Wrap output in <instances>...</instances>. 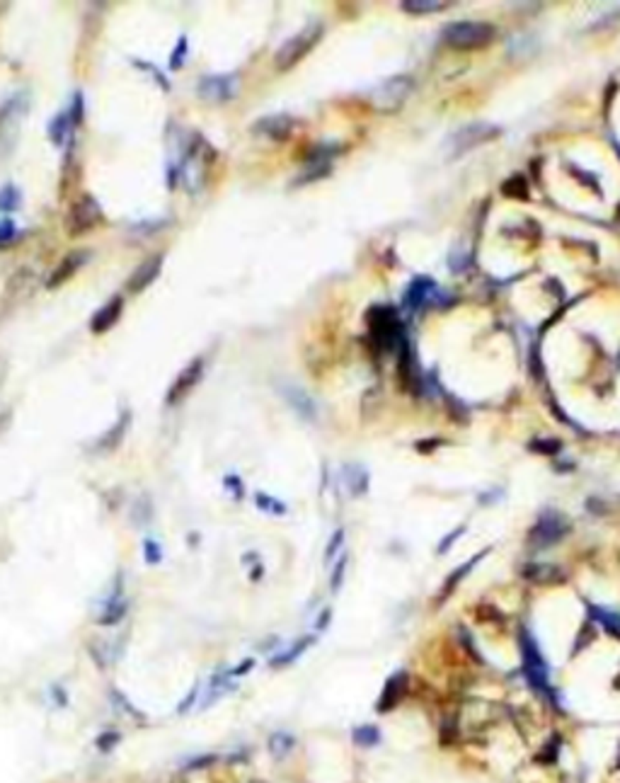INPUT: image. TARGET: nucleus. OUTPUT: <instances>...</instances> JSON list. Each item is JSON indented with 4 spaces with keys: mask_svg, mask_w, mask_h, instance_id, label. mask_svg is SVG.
<instances>
[{
    "mask_svg": "<svg viewBox=\"0 0 620 783\" xmlns=\"http://www.w3.org/2000/svg\"><path fill=\"white\" fill-rule=\"evenodd\" d=\"M122 313H124V296L122 294H117V296H112L105 306H102V308L95 311L93 320H90V330H93V335L110 332L112 327L119 323Z\"/></svg>",
    "mask_w": 620,
    "mask_h": 783,
    "instance_id": "dca6fc26",
    "label": "nucleus"
},
{
    "mask_svg": "<svg viewBox=\"0 0 620 783\" xmlns=\"http://www.w3.org/2000/svg\"><path fill=\"white\" fill-rule=\"evenodd\" d=\"M342 475H344V485L346 490H349L351 497H361L368 492V470L366 466H361V463H346V466L342 468Z\"/></svg>",
    "mask_w": 620,
    "mask_h": 783,
    "instance_id": "412c9836",
    "label": "nucleus"
},
{
    "mask_svg": "<svg viewBox=\"0 0 620 783\" xmlns=\"http://www.w3.org/2000/svg\"><path fill=\"white\" fill-rule=\"evenodd\" d=\"M112 701H115V706L119 708V713H124V716H131V718H136V720H144V716H141V713L136 711V708L131 706V703L124 699V696L119 694L117 689H112Z\"/></svg>",
    "mask_w": 620,
    "mask_h": 783,
    "instance_id": "79ce46f5",
    "label": "nucleus"
},
{
    "mask_svg": "<svg viewBox=\"0 0 620 783\" xmlns=\"http://www.w3.org/2000/svg\"><path fill=\"white\" fill-rule=\"evenodd\" d=\"M68 115H71V122H73V127H81V124H83V115H85V102H83V95L81 93H76V95H73V102H71V107H68Z\"/></svg>",
    "mask_w": 620,
    "mask_h": 783,
    "instance_id": "a19ab883",
    "label": "nucleus"
},
{
    "mask_svg": "<svg viewBox=\"0 0 620 783\" xmlns=\"http://www.w3.org/2000/svg\"><path fill=\"white\" fill-rule=\"evenodd\" d=\"M163 262H165L163 255H153V257L144 260V262H141V265L134 269V274L129 277L127 291H129V294H141V291H146V289L151 286V284L156 282L158 277H160V272H163Z\"/></svg>",
    "mask_w": 620,
    "mask_h": 783,
    "instance_id": "2eb2a0df",
    "label": "nucleus"
},
{
    "mask_svg": "<svg viewBox=\"0 0 620 783\" xmlns=\"http://www.w3.org/2000/svg\"><path fill=\"white\" fill-rule=\"evenodd\" d=\"M15 236H17V226H15V221H10V219H0V245H5V243H10Z\"/></svg>",
    "mask_w": 620,
    "mask_h": 783,
    "instance_id": "49530a36",
    "label": "nucleus"
},
{
    "mask_svg": "<svg viewBox=\"0 0 620 783\" xmlns=\"http://www.w3.org/2000/svg\"><path fill=\"white\" fill-rule=\"evenodd\" d=\"M502 195L509 199H528V185L523 180V175H514L502 185Z\"/></svg>",
    "mask_w": 620,
    "mask_h": 783,
    "instance_id": "473e14b6",
    "label": "nucleus"
},
{
    "mask_svg": "<svg viewBox=\"0 0 620 783\" xmlns=\"http://www.w3.org/2000/svg\"><path fill=\"white\" fill-rule=\"evenodd\" d=\"M223 487L233 492V497H235V500H242V495H245V485H242V480L238 478V475H226V478H223Z\"/></svg>",
    "mask_w": 620,
    "mask_h": 783,
    "instance_id": "a18cd8bd",
    "label": "nucleus"
},
{
    "mask_svg": "<svg viewBox=\"0 0 620 783\" xmlns=\"http://www.w3.org/2000/svg\"><path fill=\"white\" fill-rule=\"evenodd\" d=\"M528 449L538 451V453H545V456H555V453L560 451L562 446H560V441H557V439H533Z\"/></svg>",
    "mask_w": 620,
    "mask_h": 783,
    "instance_id": "58836bf2",
    "label": "nucleus"
},
{
    "mask_svg": "<svg viewBox=\"0 0 620 783\" xmlns=\"http://www.w3.org/2000/svg\"><path fill=\"white\" fill-rule=\"evenodd\" d=\"M204 371H206V359H204V356H194V359L175 376V381L170 383L168 393H165V402H168V405H177V402L185 400L204 378Z\"/></svg>",
    "mask_w": 620,
    "mask_h": 783,
    "instance_id": "1a4fd4ad",
    "label": "nucleus"
},
{
    "mask_svg": "<svg viewBox=\"0 0 620 783\" xmlns=\"http://www.w3.org/2000/svg\"><path fill=\"white\" fill-rule=\"evenodd\" d=\"M73 132H76V127H73L71 115H68V110H66V112H61L59 117H54V122L49 124V132H47V134H49L51 144L64 146V144H66V139H68V136H71Z\"/></svg>",
    "mask_w": 620,
    "mask_h": 783,
    "instance_id": "a878e982",
    "label": "nucleus"
},
{
    "mask_svg": "<svg viewBox=\"0 0 620 783\" xmlns=\"http://www.w3.org/2000/svg\"><path fill=\"white\" fill-rule=\"evenodd\" d=\"M255 504H257V509H262V512H269V514H286V504L279 502L276 497L267 495V492H257V495H255Z\"/></svg>",
    "mask_w": 620,
    "mask_h": 783,
    "instance_id": "f704fd0d",
    "label": "nucleus"
},
{
    "mask_svg": "<svg viewBox=\"0 0 620 783\" xmlns=\"http://www.w3.org/2000/svg\"><path fill=\"white\" fill-rule=\"evenodd\" d=\"M252 667H255V660H250L247 657L242 665H238L235 669H228V672H230V677H242V674H247V669H252Z\"/></svg>",
    "mask_w": 620,
    "mask_h": 783,
    "instance_id": "603ef678",
    "label": "nucleus"
},
{
    "mask_svg": "<svg viewBox=\"0 0 620 783\" xmlns=\"http://www.w3.org/2000/svg\"><path fill=\"white\" fill-rule=\"evenodd\" d=\"M124 587H122V577H117L115 580V592L107 597L105 606H102V614L98 616V623L100 626H115V623L122 621L124 616H127V609L129 604L124 601Z\"/></svg>",
    "mask_w": 620,
    "mask_h": 783,
    "instance_id": "6ab92c4d",
    "label": "nucleus"
},
{
    "mask_svg": "<svg viewBox=\"0 0 620 783\" xmlns=\"http://www.w3.org/2000/svg\"><path fill=\"white\" fill-rule=\"evenodd\" d=\"M187 51H189V39L182 34V37L177 39V44H175V49H172V56H170V71H180V68L185 66Z\"/></svg>",
    "mask_w": 620,
    "mask_h": 783,
    "instance_id": "c9c22d12",
    "label": "nucleus"
},
{
    "mask_svg": "<svg viewBox=\"0 0 620 783\" xmlns=\"http://www.w3.org/2000/svg\"><path fill=\"white\" fill-rule=\"evenodd\" d=\"M199 699V684H194V686H192V689H189V694H187V699H182L180 701V706H177V713H187V711H189V708L192 706H194V701Z\"/></svg>",
    "mask_w": 620,
    "mask_h": 783,
    "instance_id": "3c124183",
    "label": "nucleus"
},
{
    "mask_svg": "<svg viewBox=\"0 0 620 783\" xmlns=\"http://www.w3.org/2000/svg\"><path fill=\"white\" fill-rule=\"evenodd\" d=\"M322 34H325V27L322 25H308L305 30H300L298 34H293L288 42H283L281 47H279L276 56H274V68L281 73L291 71V68H296L300 64V61L305 59V56L310 54L312 49H315V44L322 39Z\"/></svg>",
    "mask_w": 620,
    "mask_h": 783,
    "instance_id": "7ed1b4c3",
    "label": "nucleus"
},
{
    "mask_svg": "<svg viewBox=\"0 0 620 783\" xmlns=\"http://www.w3.org/2000/svg\"><path fill=\"white\" fill-rule=\"evenodd\" d=\"M519 648H521V662H523V677H526L528 686L536 689L538 694H545V696H550V699H555V691H553V686H550L548 662H545L536 638H533L531 631H526V628L519 631Z\"/></svg>",
    "mask_w": 620,
    "mask_h": 783,
    "instance_id": "f257e3e1",
    "label": "nucleus"
},
{
    "mask_svg": "<svg viewBox=\"0 0 620 783\" xmlns=\"http://www.w3.org/2000/svg\"><path fill=\"white\" fill-rule=\"evenodd\" d=\"M259 577H264V567H262V565H257V567H255V570H252V580L257 582Z\"/></svg>",
    "mask_w": 620,
    "mask_h": 783,
    "instance_id": "5fc2aeb1",
    "label": "nucleus"
},
{
    "mask_svg": "<svg viewBox=\"0 0 620 783\" xmlns=\"http://www.w3.org/2000/svg\"><path fill=\"white\" fill-rule=\"evenodd\" d=\"M134 64L139 66V68H144V71H148V73H151V76H153V78H156V81H158V85H160V88L165 90V93H168V90H170V81H168V78L163 76L160 71H158L156 66H153V64H144V61H134Z\"/></svg>",
    "mask_w": 620,
    "mask_h": 783,
    "instance_id": "de8ad7c7",
    "label": "nucleus"
},
{
    "mask_svg": "<svg viewBox=\"0 0 620 783\" xmlns=\"http://www.w3.org/2000/svg\"><path fill=\"white\" fill-rule=\"evenodd\" d=\"M346 565H349V555L339 553V560H337V565H334V570H332V577H329V592H332V594H337L339 589H342Z\"/></svg>",
    "mask_w": 620,
    "mask_h": 783,
    "instance_id": "e433bc0d",
    "label": "nucleus"
},
{
    "mask_svg": "<svg viewBox=\"0 0 620 783\" xmlns=\"http://www.w3.org/2000/svg\"><path fill=\"white\" fill-rule=\"evenodd\" d=\"M129 424H131V412H129V410H124L122 415H119L117 422H115V427H112L110 432H105V434L100 436L98 449H100V451H112V449H117V446L122 444L124 436H127Z\"/></svg>",
    "mask_w": 620,
    "mask_h": 783,
    "instance_id": "4be33fe9",
    "label": "nucleus"
},
{
    "mask_svg": "<svg viewBox=\"0 0 620 783\" xmlns=\"http://www.w3.org/2000/svg\"><path fill=\"white\" fill-rule=\"evenodd\" d=\"M589 616L604 628L606 633H611L613 638H620V614L618 611H611L606 606H596L589 604Z\"/></svg>",
    "mask_w": 620,
    "mask_h": 783,
    "instance_id": "393cba45",
    "label": "nucleus"
},
{
    "mask_svg": "<svg viewBox=\"0 0 620 783\" xmlns=\"http://www.w3.org/2000/svg\"><path fill=\"white\" fill-rule=\"evenodd\" d=\"M102 219H105V214H102L100 202L95 199L93 195H83L81 199H76L71 204V209H68L66 231H68V236H73V238L83 236V233H88V231L98 228L102 224Z\"/></svg>",
    "mask_w": 620,
    "mask_h": 783,
    "instance_id": "423d86ee",
    "label": "nucleus"
},
{
    "mask_svg": "<svg viewBox=\"0 0 620 783\" xmlns=\"http://www.w3.org/2000/svg\"><path fill=\"white\" fill-rule=\"evenodd\" d=\"M368 327L373 332V340L383 349H400L402 342L407 340L400 320H397V313L388 306H375V308L368 311Z\"/></svg>",
    "mask_w": 620,
    "mask_h": 783,
    "instance_id": "39448f33",
    "label": "nucleus"
},
{
    "mask_svg": "<svg viewBox=\"0 0 620 783\" xmlns=\"http://www.w3.org/2000/svg\"><path fill=\"white\" fill-rule=\"evenodd\" d=\"M463 531H465V526H458L456 531H451V533H448V536L443 538V541L439 543V548H436V550H439V555H443V553H446V550H451V546H453V543L458 541V536H460V533H463Z\"/></svg>",
    "mask_w": 620,
    "mask_h": 783,
    "instance_id": "8fccbe9b",
    "label": "nucleus"
},
{
    "mask_svg": "<svg viewBox=\"0 0 620 783\" xmlns=\"http://www.w3.org/2000/svg\"><path fill=\"white\" fill-rule=\"evenodd\" d=\"M296 127H298V122H296L291 115H269V117L257 119V122L252 124V132L259 136H267V139H274V141H286L288 136L296 132Z\"/></svg>",
    "mask_w": 620,
    "mask_h": 783,
    "instance_id": "4468645a",
    "label": "nucleus"
},
{
    "mask_svg": "<svg viewBox=\"0 0 620 783\" xmlns=\"http://www.w3.org/2000/svg\"><path fill=\"white\" fill-rule=\"evenodd\" d=\"M412 93V78L407 76H392L383 85H378L373 93V105L383 112H392L407 100Z\"/></svg>",
    "mask_w": 620,
    "mask_h": 783,
    "instance_id": "9d476101",
    "label": "nucleus"
},
{
    "mask_svg": "<svg viewBox=\"0 0 620 783\" xmlns=\"http://www.w3.org/2000/svg\"><path fill=\"white\" fill-rule=\"evenodd\" d=\"M329 618H332V609H322V616H317V623H315L317 631H325Z\"/></svg>",
    "mask_w": 620,
    "mask_h": 783,
    "instance_id": "864d4df0",
    "label": "nucleus"
},
{
    "mask_svg": "<svg viewBox=\"0 0 620 783\" xmlns=\"http://www.w3.org/2000/svg\"><path fill=\"white\" fill-rule=\"evenodd\" d=\"M441 37L453 49H480L494 39V27L487 22H451L443 27Z\"/></svg>",
    "mask_w": 620,
    "mask_h": 783,
    "instance_id": "20e7f679",
    "label": "nucleus"
},
{
    "mask_svg": "<svg viewBox=\"0 0 620 783\" xmlns=\"http://www.w3.org/2000/svg\"><path fill=\"white\" fill-rule=\"evenodd\" d=\"M281 395L296 410V415H300L303 419H315L317 415L315 400H312L303 388H298V385H293V383H286V385H281Z\"/></svg>",
    "mask_w": 620,
    "mask_h": 783,
    "instance_id": "aec40b11",
    "label": "nucleus"
},
{
    "mask_svg": "<svg viewBox=\"0 0 620 783\" xmlns=\"http://www.w3.org/2000/svg\"><path fill=\"white\" fill-rule=\"evenodd\" d=\"M351 740H354V745L368 750V747H375L380 742V730L375 725H359V728L351 730Z\"/></svg>",
    "mask_w": 620,
    "mask_h": 783,
    "instance_id": "7c9ffc66",
    "label": "nucleus"
},
{
    "mask_svg": "<svg viewBox=\"0 0 620 783\" xmlns=\"http://www.w3.org/2000/svg\"><path fill=\"white\" fill-rule=\"evenodd\" d=\"M238 93V76H204L197 83V95L206 102H228Z\"/></svg>",
    "mask_w": 620,
    "mask_h": 783,
    "instance_id": "9b49d317",
    "label": "nucleus"
},
{
    "mask_svg": "<svg viewBox=\"0 0 620 783\" xmlns=\"http://www.w3.org/2000/svg\"><path fill=\"white\" fill-rule=\"evenodd\" d=\"M550 575H555V577H560V580H562V572L557 570L555 565H548V563H543V565H540V563H533V565H526V567H523V577H528V580H538V582H557V580H553V577H550Z\"/></svg>",
    "mask_w": 620,
    "mask_h": 783,
    "instance_id": "c756f323",
    "label": "nucleus"
},
{
    "mask_svg": "<svg viewBox=\"0 0 620 783\" xmlns=\"http://www.w3.org/2000/svg\"><path fill=\"white\" fill-rule=\"evenodd\" d=\"M441 8H446V3H441V0H405L402 3V10L412 15H429Z\"/></svg>",
    "mask_w": 620,
    "mask_h": 783,
    "instance_id": "2f4dec72",
    "label": "nucleus"
},
{
    "mask_svg": "<svg viewBox=\"0 0 620 783\" xmlns=\"http://www.w3.org/2000/svg\"><path fill=\"white\" fill-rule=\"evenodd\" d=\"M216 759H218V757H216V754H206V757H204V754H199V757L189 759V762H187L185 767L189 769V771H197V769H206V767H211V764L216 762Z\"/></svg>",
    "mask_w": 620,
    "mask_h": 783,
    "instance_id": "09e8293b",
    "label": "nucleus"
},
{
    "mask_svg": "<svg viewBox=\"0 0 620 783\" xmlns=\"http://www.w3.org/2000/svg\"><path fill=\"white\" fill-rule=\"evenodd\" d=\"M560 747H562L560 737H553V740H550L548 745L543 747V752H538L536 762L538 764H555L557 762V754H560Z\"/></svg>",
    "mask_w": 620,
    "mask_h": 783,
    "instance_id": "4c0bfd02",
    "label": "nucleus"
},
{
    "mask_svg": "<svg viewBox=\"0 0 620 783\" xmlns=\"http://www.w3.org/2000/svg\"><path fill=\"white\" fill-rule=\"evenodd\" d=\"M27 110H30V102H27L25 93H17L0 105V158L13 156V151L20 144Z\"/></svg>",
    "mask_w": 620,
    "mask_h": 783,
    "instance_id": "f03ea898",
    "label": "nucleus"
},
{
    "mask_svg": "<svg viewBox=\"0 0 620 783\" xmlns=\"http://www.w3.org/2000/svg\"><path fill=\"white\" fill-rule=\"evenodd\" d=\"M269 754L274 759H286L288 754H291V750L296 747V737L291 733H283V730H279V733H274L269 737Z\"/></svg>",
    "mask_w": 620,
    "mask_h": 783,
    "instance_id": "cd10ccee",
    "label": "nucleus"
},
{
    "mask_svg": "<svg viewBox=\"0 0 620 783\" xmlns=\"http://www.w3.org/2000/svg\"><path fill=\"white\" fill-rule=\"evenodd\" d=\"M329 175V163H310L308 168H303V173L293 180L291 187H305L310 182H317V180L327 178Z\"/></svg>",
    "mask_w": 620,
    "mask_h": 783,
    "instance_id": "c85d7f7f",
    "label": "nucleus"
},
{
    "mask_svg": "<svg viewBox=\"0 0 620 783\" xmlns=\"http://www.w3.org/2000/svg\"><path fill=\"white\" fill-rule=\"evenodd\" d=\"M22 204V195L15 185L0 187V211H15Z\"/></svg>",
    "mask_w": 620,
    "mask_h": 783,
    "instance_id": "72a5a7b5",
    "label": "nucleus"
},
{
    "mask_svg": "<svg viewBox=\"0 0 620 783\" xmlns=\"http://www.w3.org/2000/svg\"><path fill=\"white\" fill-rule=\"evenodd\" d=\"M407 684H409L407 672H405V669H397L392 677H388V682L383 684V691H380L378 701H375V711H378V713H390L392 708L397 706V703L405 699Z\"/></svg>",
    "mask_w": 620,
    "mask_h": 783,
    "instance_id": "ddd939ff",
    "label": "nucleus"
},
{
    "mask_svg": "<svg viewBox=\"0 0 620 783\" xmlns=\"http://www.w3.org/2000/svg\"><path fill=\"white\" fill-rule=\"evenodd\" d=\"M342 543H344V529H337L332 533V538H329V543L325 548V563H329V560H332L334 555L342 550Z\"/></svg>",
    "mask_w": 620,
    "mask_h": 783,
    "instance_id": "37998d69",
    "label": "nucleus"
},
{
    "mask_svg": "<svg viewBox=\"0 0 620 783\" xmlns=\"http://www.w3.org/2000/svg\"><path fill=\"white\" fill-rule=\"evenodd\" d=\"M34 282H37L34 272H30V269L15 272V274L8 279V286H5V291H3V298H0V311H3V313L8 308L13 311L15 306H20L27 296H32Z\"/></svg>",
    "mask_w": 620,
    "mask_h": 783,
    "instance_id": "f8f14e48",
    "label": "nucleus"
},
{
    "mask_svg": "<svg viewBox=\"0 0 620 783\" xmlns=\"http://www.w3.org/2000/svg\"><path fill=\"white\" fill-rule=\"evenodd\" d=\"M487 553H490V548H487V550H480V553H475L473 558L468 560V563L460 565V567H456V570H453L451 575H448V580L443 582V587H441V601H443V599H448L453 592H456V587L460 584V580H463V577H468V575H470V570H473V567H475L477 563H480V560L485 558Z\"/></svg>",
    "mask_w": 620,
    "mask_h": 783,
    "instance_id": "5701e85b",
    "label": "nucleus"
},
{
    "mask_svg": "<svg viewBox=\"0 0 620 783\" xmlns=\"http://www.w3.org/2000/svg\"><path fill=\"white\" fill-rule=\"evenodd\" d=\"M144 558H146V563H151V565H158V563H160V560H163V548H160V543L153 541V538H146V541H144Z\"/></svg>",
    "mask_w": 620,
    "mask_h": 783,
    "instance_id": "ea45409f",
    "label": "nucleus"
},
{
    "mask_svg": "<svg viewBox=\"0 0 620 783\" xmlns=\"http://www.w3.org/2000/svg\"><path fill=\"white\" fill-rule=\"evenodd\" d=\"M436 294H439V289H436L434 279H429V277H417V279L409 282L402 303H405L409 311H417V308H422L424 303L434 301Z\"/></svg>",
    "mask_w": 620,
    "mask_h": 783,
    "instance_id": "a211bd4d",
    "label": "nucleus"
},
{
    "mask_svg": "<svg viewBox=\"0 0 620 783\" xmlns=\"http://www.w3.org/2000/svg\"><path fill=\"white\" fill-rule=\"evenodd\" d=\"M567 531H570V521H567L565 514L555 512V509H545L538 517L536 526L528 531V546L533 550H543L560 541Z\"/></svg>",
    "mask_w": 620,
    "mask_h": 783,
    "instance_id": "0eeeda50",
    "label": "nucleus"
},
{
    "mask_svg": "<svg viewBox=\"0 0 620 783\" xmlns=\"http://www.w3.org/2000/svg\"><path fill=\"white\" fill-rule=\"evenodd\" d=\"M230 672H216L211 677V682H209V689H206V696L201 699V703H199V708L201 711H206L209 706H214L216 701L221 699V696L226 694L228 689H233L230 686Z\"/></svg>",
    "mask_w": 620,
    "mask_h": 783,
    "instance_id": "b1692460",
    "label": "nucleus"
},
{
    "mask_svg": "<svg viewBox=\"0 0 620 783\" xmlns=\"http://www.w3.org/2000/svg\"><path fill=\"white\" fill-rule=\"evenodd\" d=\"M502 134V129L494 127V124H468V127L458 129L456 134H451L448 139V149H451V158H458L463 153L477 149V146L487 144V141H494L497 136Z\"/></svg>",
    "mask_w": 620,
    "mask_h": 783,
    "instance_id": "6e6552de",
    "label": "nucleus"
},
{
    "mask_svg": "<svg viewBox=\"0 0 620 783\" xmlns=\"http://www.w3.org/2000/svg\"><path fill=\"white\" fill-rule=\"evenodd\" d=\"M312 643H315V638H312V635H305V638L296 640V643H293L291 648H288L286 652H281V655L271 657V667H283V665H291V662H293V660H298V657L303 655V652L308 650Z\"/></svg>",
    "mask_w": 620,
    "mask_h": 783,
    "instance_id": "bb28decb",
    "label": "nucleus"
},
{
    "mask_svg": "<svg viewBox=\"0 0 620 783\" xmlns=\"http://www.w3.org/2000/svg\"><path fill=\"white\" fill-rule=\"evenodd\" d=\"M119 740H122V735L115 733V730H107V733H102V735L98 737V747H100V752H110V750H115V747L119 745Z\"/></svg>",
    "mask_w": 620,
    "mask_h": 783,
    "instance_id": "c03bdc74",
    "label": "nucleus"
},
{
    "mask_svg": "<svg viewBox=\"0 0 620 783\" xmlns=\"http://www.w3.org/2000/svg\"><path fill=\"white\" fill-rule=\"evenodd\" d=\"M90 255L85 250H73L68 253L66 257H61V262L56 265V269L51 272V277L47 279V286L49 289H59L61 284H66L68 279H73L76 277V272L81 269V267L88 262Z\"/></svg>",
    "mask_w": 620,
    "mask_h": 783,
    "instance_id": "f3484780",
    "label": "nucleus"
}]
</instances>
